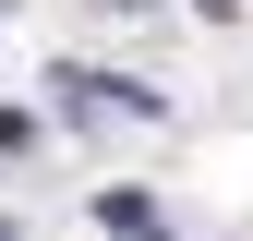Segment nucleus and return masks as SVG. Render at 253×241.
Returning <instances> with one entry per match:
<instances>
[{
    "label": "nucleus",
    "instance_id": "f257e3e1",
    "mask_svg": "<svg viewBox=\"0 0 253 241\" xmlns=\"http://www.w3.org/2000/svg\"><path fill=\"white\" fill-rule=\"evenodd\" d=\"M24 145H37V120H24V109H0V157H24Z\"/></svg>",
    "mask_w": 253,
    "mask_h": 241
},
{
    "label": "nucleus",
    "instance_id": "f03ea898",
    "mask_svg": "<svg viewBox=\"0 0 253 241\" xmlns=\"http://www.w3.org/2000/svg\"><path fill=\"white\" fill-rule=\"evenodd\" d=\"M0 241H24V229H0Z\"/></svg>",
    "mask_w": 253,
    "mask_h": 241
}]
</instances>
